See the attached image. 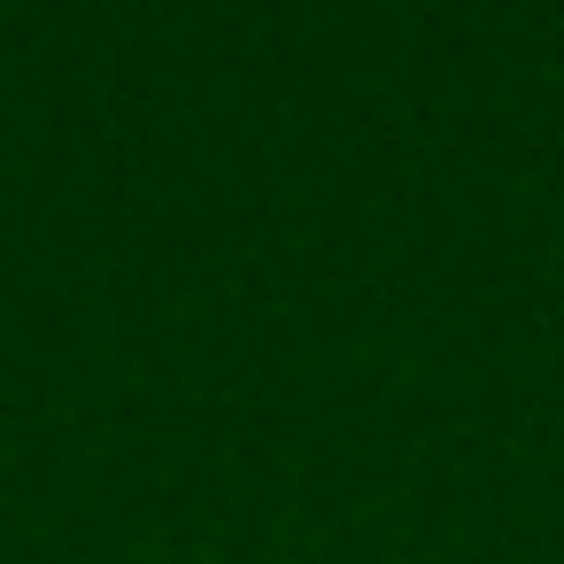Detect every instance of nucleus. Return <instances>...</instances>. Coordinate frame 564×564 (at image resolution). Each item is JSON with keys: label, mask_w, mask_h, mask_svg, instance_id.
I'll list each match as a JSON object with an SVG mask.
<instances>
[]
</instances>
